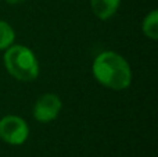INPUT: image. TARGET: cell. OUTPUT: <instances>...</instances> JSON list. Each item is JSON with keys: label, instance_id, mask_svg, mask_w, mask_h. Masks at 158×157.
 I'll return each mask as SVG.
<instances>
[{"label": "cell", "instance_id": "obj_1", "mask_svg": "<svg viewBox=\"0 0 158 157\" xmlns=\"http://www.w3.org/2000/svg\"><path fill=\"white\" fill-rule=\"evenodd\" d=\"M93 74L101 85L114 91L126 89L132 82L128 61L114 52H103L93 63Z\"/></svg>", "mask_w": 158, "mask_h": 157}, {"label": "cell", "instance_id": "obj_2", "mask_svg": "<svg viewBox=\"0 0 158 157\" xmlns=\"http://www.w3.org/2000/svg\"><path fill=\"white\" fill-rule=\"evenodd\" d=\"M4 66L15 79L31 82L39 75V64L31 49L22 45H11L6 49Z\"/></svg>", "mask_w": 158, "mask_h": 157}, {"label": "cell", "instance_id": "obj_3", "mask_svg": "<svg viewBox=\"0 0 158 157\" xmlns=\"http://www.w3.org/2000/svg\"><path fill=\"white\" fill-rule=\"evenodd\" d=\"M29 128L18 116H6L0 120V138L10 145H22L28 139Z\"/></svg>", "mask_w": 158, "mask_h": 157}, {"label": "cell", "instance_id": "obj_4", "mask_svg": "<svg viewBox=\"0 0 158 157\" xmlns=\"http://www.w3.org/2000/svg\"><path fill=\"white\" fill-rule=\"evenodd\" d=\"M61 111V99L54 93H44L38 99L33 107V117L40 122L54 120Z\"/></svg>", "mask_w": 158, "mask_h": 157}, {"label": "cell", "instance_id": "obj_5", "mask_svg": "<svg viewBox=\"0 0 158 157\" xmlns=\"http://www.w3.org/2000/svg\"><path fill=\"white\" fill-rule=\"evenodd\" d=\"M121 0H90L94 15L100 19H108L117 13Z\"/></svg>", "mask_w": 158, "mask_h": 157}, {"label": "cell", "instance_id": "obj_6", "mask_svg": "<svg viewBox=\"0 0 158 157\" xmlns=\"http://www.w3.org/2000/svg\"><path fill=\"white\" fill-rule=\"evenodd\" d=\"M143 32L147 38L156 40L158 39V11L153 10L143 21Z\"/></svg>", "mask_w": 158, "mask_h": 157}, {"label": "cell", "instance_id": "obj_7", "mask_svg": "<svg viewBox=\"0 0 158 157\" xmlns=\"http://www.w3.org/2000/svg\"><path fill=\"white\" fill-rule=\"evenodd\" d=\"M14 38H15V32L11 25L0 19V50H6L7 47H10L14 42Z\"/></svg>", "mask_w": 158, "mask_h": 157}, {"label": "cell", "instance_id": "obj_8", "mask_svg": "<svg viewBox=\"0 0 158 157\" xmlns=\"http://www.w3.org/2000/svg\"><path fill=\"white\" fill-rule=\"evenodd\" d=\"M6 2H7L8 4H21V3H24L25 0H6Z\"/></svg>", "mask_w": 158, "mask_h": 157}]
</instances>
